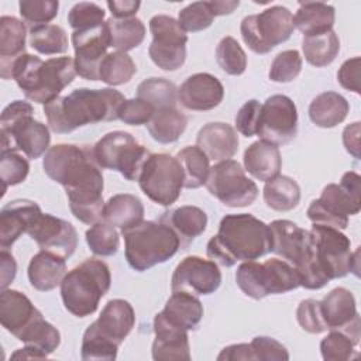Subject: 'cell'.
Returning <instances> with one entry per match:
<instances>
[{
	"label": "cell",
	"mask_w": 361,
	"mask_h": 361,
	"mask_svg": "<svg viewBox=\"0 0 361 361\" xmlns=\"http://www.w3.org/2000/svg\"><path fill=\"white\" fill-rule=\"evenodd\" d=\"M42 168L65 188L69 209L79 221L92 226L103 219L104 180L93 147L56 144L45 152Z\"/></svg>",
	"instance_id": "cell-1"
},
{
	"label": "cell",
	"mask_w": 361,
	"mask_h": 361,
	"mask_svg": "<svg viewBox=\"0 0 361 361\" xmlns=\"http://www.w3.org/2000/svg\"><path fill=\"white\" fill-rule=\"evenodd\" d=\"M124 100V96L113 87H80L44 104V113L54 133L68 134L86 124L117 120Z\"/></svg>",
	"instance_id": "cell-2"
},
{
	"label": "cell",
	"mask_w": 361,
	"mask_h": 361,
	"mask_svg": "<svg viewBox=\"0 0 361 361\" xmlns=\"http://www.w3.org/2000/svg\"><path fill=\"white\" fill-rule=\"evenodd\" d=\"M271 252L269 226L252 214H226L219 231L206 245L209 259L221 267L237 261H255Z\"/></svg>",
	"instance_id": "cell-3"
},
{
	"label": "cell",
	"mask_w": 361,
	"mask_h": 361,
	"mask_svg": "<svg viewBox=\"0 0 361 361\" xmlns=\"http://www.w3.org/2000/svg\"><path fill=\"white\" fill-rule=\"evenodd\" d=\"M75 62L71 56H58L42 61L37 55L24 54L11 66L10 79L31 102L47 104L73 82Z\"/></svg>",
	"instance_id": "cell-4"
},
{
	"label": "cell",
	"mask_w": 361,
	"mask_h": 361,
	"mask_svg": "<svg viewBox=\"0 0 361 361\" xmlns=\"http://www.w3.org/2000/svg\"><path fill=\"white\" fill-rule=\"evenodd\" d=\"M268 226L271 231V252L282 257L295 268L299 286L322 289L330 282L316 259L309 230L285 219L274 220Z\"/></svg>",
	"instance_id": "cell-5"
},
{
	"label": "cell",
	"mask_w": 361,
	"mask_h": 361,
	"mask_svg": "<svg viewBox=\"0 0 361 361\" xmlns=\"http://www.w3.org/2000/svg\"><path fill=\"white\" fill-rule=\"evenodd\" d=\"M121 234L126 244V259L138 272L168 261L180 248V240L176 233L161 220H142L133 227L121 230Z\"/></svg>",
	"instance_id": "cell-6"
},
{
	"label": "cell",
	"mask_w": 361,
	"mask_h": 361,
	"mask_svg": "<svg viewBox=\"0 0 361 361\" xmlns=\"http://www.w3.org/2000/svg\"><path fill=\"white\" fill-rule=\"evenodd\" d=\"M111 285L110 269L106 262L87 258L68 274L61 282V296L65 309L76 317L93 314L100 299Z\"/></svg>",
	"instance_id": "cell-7"
},
{
	"label": "cell",
	"mask_w": 361,
	"mask_h": 361,
	"mask_svg": "<svg viewBox=\"0 0 361 361\" xmlns=\"http://www.w3.org/2000/svg\"><path fill=\"white\" fill-rule=\"evenodd\" d=\"M28 102L14 100L4 107L0 117L1 151H21L27 158L37 159L51 147L49 128L32 117Z\"/></svg>",
	"instance_id": "cell-8"
},
{
	"label": "cell",
	"mask_w": 361,
	"mask_h": 361,
	"mask_svg": "<svg viewBox=\"0 0 361 361\" xmlns=\"http://www.w3.org/2000/svg\"><path fill=\"white\" fill-rule=\"evenodd\" d=\"M361 176L348 171L341 176L340 183H329L319 199L307 207V217L313 224L344 230L348 217L361 210Z\"/></svg>",
	"instance_id": "cell-9"
},
{
	"label": "cell",
	"mask_w": 361,
	"mask_h": 361,
	"mask_svg": "<svg viewBox=\"0 0 361 361\" xmlns=\"http://www.w3.org/2000/svg\"><path fill=\"white\" fill-rule=\"evenodd\" d=\"M235 282L244 295L255 300L299 288L295 268L285 259L278 258H271L265 262L244 261L237 268Z\"/></svg>",
	"instance_id": "cell-10"
},
{
	"label": "cell",
	"mask_w": 361,
	"mask_h": 361,
	"mask_svg": "<svg viewBox=\"0 0 361 361\" xmlns=\"http://www.w3.org/2000/svg\"><path fill=\"white\" fill-rule=\"evenodd\" d=\"M293 30V14L283 6H271L258 14L247 16L240 25L244 42L259 55L289 39Z\"/></svg>",
	"instance_id": "cell-11"
},
{
	"label": "cell",
	"mask_w": 361,
	"mask_h": 361,
	"mask_svg": "<svg viewBox=\"0 0 361 361\" xmlns=\"http://www.w3.org/2000/svg\"><path fill=\"white\" fill-rule=\"evenodd\" d=\"M93 154L102 169L117 171L127 180H138L151 152L130 133L111 131L93 145Z\"/></svg>",
	"instance_id": "cell-12"
},
{
	"label": "cell",
	"mask_w": 361,
	"mask_h": 361,
	"mask_svg": "<svg viewBox=\"0 0 361 361\" xmlns=\"http://www.w3.org/2000/svg\"><path fill=\"white\" fill-rule=\"evenodd\" d=\"M183 182L185 175L176 157L165 152L149 154L138 176L142 193L165 207L178 200Z\"/></svg>",
	"instance_id": "cell-13"
},
{
	"label": "cell",
	"mask_w": 361,
	"mask_h": 361,
	"mask_svg": "<svg viewBox=\"0 0 361 361\" xmlns=\"http://www.w3.org/2000/svg\"><path fill=\"white\" fill-rule=\"evenodd\" d=\"M309 231L316 259L330 281L343 278L348 272L358 276L360 250L351 251V241L345 234L338 228L319 224H313Z\"/></svg>",
	"instance_id": "cell-14"
},
{
	"label": "cell",
	"mask_w": 361,
	"mask_h": 361,
	"mask_svg": "<svg viewBox=\"0 0 361 361\" xmlns=\"http://www.w3.org/2000/svg\"><path fill=\"white\" fill-rule=\"evenodd\" d=\"M204 186L224 206L245 207L255 202L258 186L245 175V169L234 159L217 162L210 168Z\"/></svg>",
	"instance_id": "cell-15"
},
{
	"label": "cell",
	"mask_w": 361,
	"mask_h": 361,
	"mask_svg": "<svg viewBox=\"0 0 361 361\" xmlns=\"http://www.w3.org/2000/svg\"><path fill=\"white\" fill-rule=\"evenodd\" d=\"M152 42L148 48L151 61L162 71H176L186 59L188 35L178 20L171 16L157 14L149 20Z\"/></svg>",
	"instance_id": "cell-16"
},
{
	"label": "cell",
	"mask_w": 361,
	"mask_h": 361,
	"mask_svg": "<svg viewBox=\"0 0 361 361\" xmlns=\"http://www.w3.org/2000/svg\"><path fill=\"white\" fill-rule=\"evenodd\" d=\"M298 134V110L285 94H272L261 104L257 135L274 145H285Z\"/></svg>",
	"instance_id": "cell-17"
},
{
	"label": "cell",
	"mask_w": 361,
	"mask_h": 361,
	"mask_svg": "<svg viewBox=\"0 0 361 361\" xmlns=\"http://www.w3.org/2000/svg\"><path fill=\"white\" fill-rule=\"evenodd\" d=\"M221 285V272L212 259L197 255L185 257L175 268L171 278L172 292L190 295H210Z\"/></svg>",
	"instance_id": "cell-18"
},
{
	"label": "cell",
	"mask_w": 361,
	"mask_h": 361,
	"mask_svg": "<svg viewBox=\"0 0 361 361\" xmlns=\"http://www.w3.org/2000/svg\"><path fill=\"white\" fill-rule=\"evenodd\" d=\"M76 73L86 80H99V69L110 47V34L106 21L97 27L72 32Z\"/></svg>",
	"instance_id": "cell-19"
},
{
	"label": "cell",
	"mask_w": 361,
	"mask_h": 361,
	"mask_svg": "<svg viewBox=\"0 0 361 361\" xmlns=\"http://www.w3.org/2000/svg\"><path fill=\"white\" fill-rule=\"evenodd\" d=\"M322 316L327 330H337L347 334L354 344L360 343L361 323L354 295L343 288H334L320 300Z\"/></svg>",
	"instance_id": "cell-20"
},
{
	"label": "cell",
	"mask_w": 361,
	"mask_h": 361,
	"mask_svg": "<svg viewBox=\"0 0 361 361\" xmlns=\"http://www.w3.org/2000/svg\"><path fill=\"white\" fill-rule=\"evenodd\" d=\"M27 234L44 251H49L62 258H69L78 247V233L75 227L59 217L42 213Z\"/></svg>",
	"instance_id": "cell-21"
},
{
	"label": "cell",
	"mask_w": 361,
	"mask_h": 361,
	"mask_svg": "<svg viewBox=\"0 0 361 361\" xmlns=\"http://www.w3.org/2000/svg\"><path fill=\"white\" fill-rule=\"evenodd\" d=\"M224 97L221 82L206 72L189 76L178 89V102L192 111H207L217 107Z\"/></svg>",
	"instance_id": "cell-22"
},
{
	"label": "cell",
	"mask_w": 361,
	"mask_h": 361,
	"mask_svg": "<svg viewBox=\"0 0 361 361\" xmlns=\"http://www.w3.org/2000/svg\"><path fill=\"white\" fill-rule=\"evenodd\" d=\"M41 214L42 210L34 200L16 199L4 204L0 210V247H11Z\"/></svg>",
	"instance_id": "cell-23"
},
{
	"label": "cell",
	"mask_w": 361,
	"mask_h": 361,
	"mask_svg": "<svg viewBox=\"0 0 361 361\" xmlns=\"http://www.w3.org/2000/svg\"><path fill=\"white\" fill-rule=\"evenodd\" d=\"M42 313L21 292L3 289L0 293V323L16 338Z\"/></svg>",
	"instance_id": "cell-24"
},
{
	"label": "cell",
	"mask_w": 361,
	"mask_h": 361,
	"mask_svg": "<svg viewBox=\"0 0 361 361\" xmlns=\"http://www.w3.org/2000/svg\"><path fill=\"white\" fill-rule=\"evenodd\" d=\"M154 360H190V345L188 331L171 324L161 312L154 317Z\"/></svg>",
	"instance_id": "cell-25"
},
{
	"label": "cell",
	"mask_w": 361,
	"mask_h": 361,
	"mask_svg": "<svg viewBox=\"0 0 361 361\" xmlns=\"http://www.w3.org/2000/svg\"><path fill=\"white\" fill-rule=\"evenodd\" d=\"M135 324V313L133 306L124 299H111L109 300L97 320L92 323L94 330L110 340L111 343L120 344L130 334Z\"/></svg>",
	"instance_id": "cell-26"
},
{
	"label": "cell",
	"mask_w": 361,
	"mask_h": 361,
	"mask_svg": "<svg viewBox=\"0 0 361 361\" xmlns=\"http://www.w3.org/2000/svg\"><path fill=\"white\" fill-rule=\"evenodd\" d=\"M238 144L235 128L221 121L204 124L196 137V145L209 159L217 162L231 159L238 151Z\"/></svg>",
	"instance_id": "cell-27"
},
{
	"label": "cell",
	"mask_w": 361,
	"mask_h": 361,
	"mask_svg": "<svg viewBox=\"0 0 361 361\" xmlns=\"http://www.w3.org/2000/svg\"><path fill=\"white\" fill-rule=\"evenodd\" d=\"M25 24L13 17L3 16L0 18V76L10 79L11 66L21 55L25 54Z\"/></svg>",
	"instance_id": "cell-28"
},
{
	"label": "cell",
	"mask_w": 361,
	"mask_h": 361,
	"mask_svg": "<svg viewBox=\"0 0 361 361\" xmlns=\"http://www.w3.org/2000/svg\"><path fill=\"white\" fill-rule=\"evenodd\" d=\"M65 274V258L44 250H41L31 258L27 269L31 286L39 292H48L55 289L56 286H61Z\"/></svg>",
	"instance_id": "cell-29"
},
{
	"label": "cell",
	"mask_w": 361,
	"mask_h": 361,
	"mask_svg": "<svg viewBox=\"0 0 361 361\" xmlns=\"http://www.w3.org/2000/svg\"><path fill=\"white\" fill-rule=\"evenodd\" d=\"M159 220L166 223L176 233L180 240L182 250H186L189 244L206 230L207 226V214L204 210L190 204L165 212Z\"/></svg>",
	"instance_id": "cell-30"
},
{
	"label": "cell",
	"mask_w": 361,
	"mask_h": 361,
	"mask_svg": "<svg viewBox=\"0 0 361 361\" xmlns=\"http://www.w3.org/2000/svg\"><path fill=\"white\" fill-rule=\"evenodd\" d=\"M243 159L245 171L262 182L278 176L282 168V158L278 145L262 140L247 147Z\"/></svg>",
	"instance_id": "cell-31"
},
{
	"label": "cell",
	"mask_w": 361,
	"mask_h": 361,
	"mask_svg": "<svg viewBox=\"0 0 361 361\" xmlns=\"http://www.w3.org/2000/svg\"><path fill=\"white\" fill-rule=\"evenodd\" d=\"M161 314L173 326L186 331L195 330L203 317L202 302L186 292H172Z\"/></svg>",
	"instance_id": "cell-32"
},
{
	"label": "cell",
	"mask_w": 361,
	"mask_h": 361,
	"mask_svg": "<svg viewBox=\"0 0 361 361\" xmlns=\"http://www.w3.org/2000/svg\"><path fill=\"white\" fill-rule=\"evenodd\" d=\"M336 21V10L323 1H300L293 16V25L305 37L330 31Z\"/></svg>",
	"instance_id": "cell-33"
},
{
	"label": "cell",
	"mask_w": 361,
	"mask_h": 361,
	"mask_svg": "<svg viewBox=\"0 0 361 361\" xmlns=\"http://www.w3.org/2000/svg\"><path fill=\"white\" fill-rule=\"evenodd\" d=\"M144 219V204L135 195L118 193L111 196L103 212V220L113 227L126 230L141 223Z\"/></svg>",
	"instance_id": "cell-34"
},
{
	"label": "cell",
	"mask_w": 361,
	"mask_h": 361,
	"mask_svg": "<svg viewBox=\"0 0 361 361\" xmlns=\"http://www.w3.org/2000/svg\"><path fill=\"white\" fill-rule=\"evenodd\" d=\"M350 111V104L344 96L336 92L317 94L309 106V117L313 124L322 128H331L343 123Z\"/></svg>",
	"instance_id": "cell-35"
},
{
	"label": "cell",
	"mask_w": 361,
	"mask_h": 361,
	"mask_svg": "<svg viewBox=\"0 0 361 361\" xmlns=\"http://www.w3.org/2000/svg\"><path fill=\"white\" fill-rule=\"evenodd\" d=\"M188 126V117L175 107L155 110L147 124L149 135L159 144H172L180 138Z\"/></svg>",
	"instance_id": "cell-36"
},
{
	"label": "cell",
	"mask_w": 361,
	"mask_h": 361,
	"mask_svg": "<svg viewBox=\"0 0 361 361\" xmlns=\"http://www.w3.org/2000/svg\"><path fill=\"white\" fill-rule=\"evenodd\" d=\"M110 34V47L120 52H128L141 45L145 38V25L137 18H109L106 21Z\"/></svg>",
	"instance_id": "cell-37"
},
{
	"label": "cell",
	"mask_w": 361,
	"mask_h": 361,
	"mask_svg": "<svg viewBox=\"0 0 361 361\" xmlns=\"http://www.w3.org/2000/svg\"><path fill=\"white\" fill-rule=\"evenodd\" d=\"M264 200L272 210L289 212L300 202V188L295 179L278 175L265 182Z\"/></svg>",
	"instance_id": "cell-38"
},
{
	"label": "cell",
	"mask_w": 361,
	"mask_h": 361,
	"mask_svg": "<svg viewBox=\"0 0 361 361\" xmlns=\"http://www.w3.org/2000/svg\"><path fill=\"white\" fill-rule=\"evenodd\" d=\"M302 51L305 59L310 65L323 68L330 65L338 55L340 39L333 30L316 35H307L303 37Z\"/></svg>",
	"instance_id": "cell-39"
},
{
	"label": "cell",
	"mask_w": 361,
	"mask_h": 361,
	"mask_svg": "<svg viewBox=\"0 0 361 361\" xmlns=\"http://www.w3.org/2000/svg\"><path fill=\"white\" fill-rule=\"evenodd\" d=\"M176 159L180 164L185 175L183 188L197 189L206 183L210 171V159L197 145H189L182 148L176 154Z\"/></svg>",
	"instance_id": "cell-40"
},
{
	"label": "cell",
	"mask_w": 361,
	"mask_h": 361,
	"mask_svg": "<svg viewBox=\"0 0 361 361\" xmlns=\"http://www.w3.org/2000/svg\"><path fill=\"white\" fill-rule=\"evenodd\" d=\"M135 72L137 66L133 58L127 52L114 51L103 58L99 69V80L110 86H120L130 82Z\"/></svg>",
	"instance_id": "cell-41"
},
{
	"label": "cell",
	"mask_w": 361,
	"mask_h": 361,
	"mask_svg": "<svg viewBox=\"0 0 361 361\" xmlns=\"http://www.w3.org/2000/svg\"><path fill=\"white\" fill-rule=\"evenodd\" d=\"M30 45L42 55L65 54L68 51V35L61 25H38L30 28Z\"/></svg>",
	"instance_id": "cell-42"
},
{
	"label": "cell",
	"mask_w": 361,
	"mask_h": 361,
	"mask_svg": "<svg viewBox=\"0 0 361 361\" xmlns=\"http://www.w3.org/2000/svg\"><path fill=\"white\" fill-rule=\"evenodd\" d=\"M137 97L149 103L155 110L175 107L178 103V87L164 78H148L137 87Z\"/></svg>",
	"instance_id": "cell-43"
},
{
	"label": "cell",
	"mask_w": 361,
	"mask_h": 361,
	"mask_svg": "<svg viewBox=\"0 0 361 361\" xmlns=\"http://www.w3.org/2000/svg\"><path fill=\"white\" fill-rule=\"evenodd\" d=\"M25 345H34L45 354H52L61 344V333L55 326L44 319L38 317L30 327H27L17 338Z\"/></svg>",
	"instance_id": "cell-44"
},
{
	"label": "cell",
	"mask_w": 361,
	"mask_h": 361,
	"mask_svg": "<svg viewBox=\"0 0 361 361\" xmlns=\"http://www.w3.org/2000/svg\"><path fill=\"white\" fill-rule=\"evenodd\" d=\"M85 238L90 251L99 257H111L120 247V237L116 227L104 220L92 224L90 228L86 230Z\"/></svg>",
	"instance_id": "cell-45"
},
{
	"label": "cell",
	"mask_w": 361,
	"mask_h": 361,
	"mask_svg": "<svg viewBox=\"0 0 361 361\" xmlns=\"http://www.w3.org/2000/svg\"><path fill=\"white\" fill-rule=\"evenodd\" d=\"M216 59L219 66L228 75L237 76L247 68V55L241 45L233 37H224L217 44Z\"/></svg>",
	"instance_id": "cell-46"
},
{
	"label": "cell",
	"mask_w": 361,
	"mask_h": 361,
	"mask_svg": "<svg viewBox=\"0 0 361 361\" xmlns=\"http://www.w3.org/2000/svg\"><path fill=\"white\" fill-rule=\"evenodd\" d=\"M117 351H118V345L104 338L103 336H100L92 324L85 330L83 338H82V348H80L82 360L113 361L117 358Z\"/></svg>",
	"instance_id": "cell-47"
},
{
	"label": "cell",
	"mask_w": 361,
	"mask_h": 361,
	"mask_svg": "<svg viewBox=\"0 0 361 361\" xmlns=\"http://www.w3.org/2000/svg\"><path fill=\"white\" fill-rule=\"evenodd\" d=\"M30 172L28 161L16 151L0 152V178L3 183V195L8 186L23 183Z\"/></svg>",
	"instance_id": "cell-48"
},
{
	"label": "cell",
	"mask_w": 361,
	"mask_h": 361,
	"mask_svg": "<svg viewBox=\"0 0 361 361\" xmlns=\"http://www.w3.org/2000/svg\"><path fill=\"white\" fill-rule=\"evenodd\" d=\"M18 8L23 23L28 28H34L52 21L58 14L59 3L56 0H23L18 3Z\"/></svg>",
	"instance_id": "cell-49"
},
{
	"label": "cell",
	"mask_w": 361,
	"mask_h": 361,
	"mask_svg": "<svg viewBox=\"0 0 361 361\" xmlns=\"http://www.w3.org/2000/svg\"><path fill=\"white\" fill-rule=\"evenodd\" d=\"M214 20L209 1H195L183 7L178 14V23L185 32H197L209 28Z\"/></svg>",
	"instance_id": "cell-50"
},
{
	"label": "cell",
	"mask_w": 361,
	"mask_h": 361,
	"mask_svg": "<svg viewBox=\"0 0 361 361\" xmlns=\"http://www.w3.org/2000/svg\"><path fill=\"white\" fill-rule=\"evenodd\" d=\"M302 71V56L296 49L279 52L269 68V79L278 83L292 82Z\"/></svg>",
	"instance_id": "cell-51"
},
{
	"label": "cell",
	"mask_w": 361,
	"mask_h": 361,
	"mask_svg": "<svg viewBox=\"0 0 361 361\" xmlns=\"http://www.w3.org/2000/svg\"><path fill=\"white\" fill-rule=\"evenodd\" d=\"M355 344L344 333L330 330V333L322 340L320 351L326 361H347L355 357Z\"/></svg>",
	"instance_id": "cell-52"
},
{
	"label": "cell",
	"mask_w": 361,
	"mask_h": 361,
	"mask_svg": "<svg viewBox=\"0 0 361 361\" xmlns=\"http://www.w3.org/2000/svg\"><path fill=\"white\" fill-rule=\"evenodd\" d=\"M104 10L96 4L89 1L76 3L68 13V23L73 28V31L86 30L92 27H97L104 23Z\"/></svg>",
	"instance_id": "cell-53"
},
{
	"label": "cell",
	"mask_w": 361,
	"mask_h": 361,
	"mask_svg": "<svg viewBox=\"0 0 361 361\" xmlns=\"http://www.w3.org/2000/svg\"><path fill=\"white\" fill-rule=\"evenodd\" d=\"M296 319L300 327L307 333L319 334L327 330L322 316L320 300H316V299L302 300L296 309Z\"/></svg>",
	"instance_id": "cell-54"
},
{
	"label": "cell",
	"mask_w": 361,
	"mask_h": 361,
	"mask_svg": "<svg viewBox=\"0 0 361 361\" xmlns=\"http://www.w3.org/2000/svg\"><path fill=\"white\" fill-rule=\"evenodd\" d=\"M255 361H288L289 353L278 340L267 336H257L250 343Z\"/></svg>",
	"instance_id": "cell-55"
},
{
	"label": "cell",
	"mask_w": 361,
	"mask_h": 361,
	"mask_svg": "<svg viewBox=\"0 0 361 361\" xmlns=\"http://www.w3.org/2000/svg\"><path fill=\"white\" fill-rule=\"evenodd\" d=\"M154 113L155 109L149 103L138 97H134L124 100L118 110V118L128 126H147L152 118Z\"/></svg>",
	"instance_id": "cell-56"
},
{
	"label": "cell",
	"mask_w": 361,
	"mask_h": 361,
	"mask_svg": "<svg viewBox=\"0 0 361 361\" xmlns=\"http://www.w3.org/2000/svg\"><path fill=\"white\" fill-rule=\"evenodd\" d=\"M261 103L255 99L245 102L235 116V130L244 137H254L258 130Z\"/></svg>",
	"instance_id": "cell-57"
},
{
	"label": "cell",
	"mask_w": 361,
	"mask_h": 361,
	"mask_svg": "<svg viewBox=\"0 0 361 361\" xmlns=\"http://www.w3.org/2000/svg\"><path fill=\"white\" fill-rule=\"evenodd\" d=\"M360 63L361 59L360 56H354L343 62L337 72V80L338 83L347 89L351 90L357 94H360Z\"/></svg>",
	"instance_id": "cell-58"
},
{
	"label": "cell",
	"mask_w": 361,
	"mask_h": 361,
	"mask_svg": "<svg viewBox=\"0 0 361 361\" xmlns=\"http://www.w3.org/2000/svg\"><path fill=\"white\" fill-rule=\"evenodd\" d=\"M217 361H255L251 345L247 343L224 347L217 355Z\"/></svg>",
	"instance_id": "cell-59"
},
{
	"label": "cell",
	"mask_w": 361,
	"mask_h": 361,
	"mask_svg": "<svg viewBox=\"0 0 361 361\" xmlns=\"http://www.w3.org/2000/svg\"><path fill=\"white\" fill-rule=\"evenodd\" d=\"M0 269H1L0 286L3 290V289H7V286L14 281L16 274H17L16 259L6 248H1V251H0Z\"/></svg>",
	"instance_id": "cell-60"
},
{
	"label": "cell",
	"mask_w": 361,
	"mask_h": 361,
	"mask_svg": "<svg viewBox=\"0 0 361 361\" xmlns=\"http://www.w3.org/2000/svg\"><path fill=\"white\" fill-rule=\"evenodd\" d=\"M343 144L348 154H351L355 159H360V123L358 121L344 128Z\"/></svg>",
	"instance_id": "cell-61"
},
{
	"label": "cell",
	"mask_w": 361,
	"mask_h": 361,
	"mask_svg": "<svg viewBox=\"0 0 361 361\" xmlns=\"http://www.w3.org/2000/svg\"><path fill=\"white\" fill-rule=\"evenodd\" d=\"M141 3L134 0H124V1H107V7L114 18H131L138 11Z\"/></svg>",
	"instance_id": "cell-62"
},
{
	"label": "cell",
	"mask_w": 361,
	"mask_h": 361,
	"mask_svg": "<svg viewBox=\"0 0 361 361\" xmlns=\"http://www.w3.org/2000/svg\"><path fill=\"white\" fill-rule=\"evenodd\" d=\"M13 360H45L48 358V354L41 351L39 348L34 345H25L24 348H18L11 354Z\"/></svg>",
	"instance_id": "cell-63"
},
{
	"label": "cell",
	"mask_w": 361,
	"mask_h": 361,
	"mask_svg": "<svg viewBox=\"0 0 361 361\" xmlns=\"http://www.w3.org/2000/svg\"><path fill=\"white\" fill-rule=\"evenodd\" d=\"M214 17L216 16H226V14H231L238 6L240 1L238 0H233V1H209Z\"/></svg>",
	"instance_id": "cell-64"
}]
</instances>
